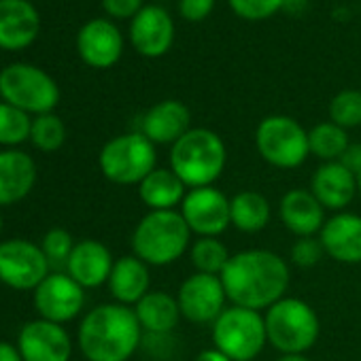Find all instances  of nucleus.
Here are the masks:
<instances>
[{"label":"nucleus","instance_id":"obj_23","mask_svg":"<svg viewBox=\"0 0 361 361\" xmlns=\"http://www.w3.org/2000/svg\"><path fill=\"white\" fill-rule=\"evenodd\" d=\"M283 226L298 238H308L321 232L325 226V209L312 196L310 190H289L279 204Z\"/></svg>","mask_w":361,"mask_h":361},{"label":"nucleus","instance_id":"obj_24","mask_svg":"<svg viewBox=\"0 0 361 361\" xmlns=\"http://www.w3.org/2000/svg\"><path fill=\"white\" fill-rule=\"evenodd\" d=\"M106 285L117 304L136 306L149 293V285H151L149 266L136 255L119 257L113 264Z\"/></svg>","mask_w":361,"mask_h":361},{"label":"nucleus","instance_id":"obj_38","mask_svg":"<svg viewBox=\"0 0 361 361\" xmlns=\"http://www.w3.org/2000/svg\"><path fill=\"white\" fill-rule=\"evenodd\" d=\"M338 161L344 168H348L353 174L361 172V145H348V149L342 153V157Z\"/></svg>","mask_w":361,"mask_h":361},{"label":"nucleus","instance_id":"obj_18","mask_svg":"<svg viewBox=\"0 0 361 361\" xmlns=\"http://www.w3.org/2000/svg\"><path fill=\"white\" fill-rule=\"evenodd\" d=\"M310 192L325 211L342 213L357 196V176L340 161H325L312 174Z\"/></svg>","mask_w":361,"mask_h":361},{"label":"nucleus","instance_id":"obj_20","mask_svg":"<svg viewBox=\"0 0 361 361\" xmlns=\"http://www.w3.org/2000/svg\"><path fill=\"white\" fill-rule=\"evenodd\" d=\"M192 113L178 100H161L153 104L140 121V134H145L153 145H174L192 128Z\"/></svg>","mask_w":361,"mask_h":361},{"label":"nucleus","instance_id":"obj_43","mask_svg":"<svg viewBox=\"0 0 361 361\" xmlns=\"http://www.w3.org/2000/svg\"><path fill=\"white\" fill-rule=\"evenodd\" d=\"M0 232H3V217H0Z\"/></svg>","mask_w":361,"mask_h":361},{"label":"nucleus","instance_id":"obj_33","mask_svg":"<svg viewBox=\"0 0 361 361\" xmlns=\"http://www.w3.org/2000/svg\"><path fill=\"white\" fill-rule=\"evenodd\" d=\"M75 245H77V243L73 240L71 232H66V230H62V228L49 230V232L43 236V240H41L43 253L47 255L49 264H56V266H60V264L66 266V262H68V257H71Z\"/></svg>","mask_w":361,"mask_h":361},{"label":"nucleus","instance_id":"obj_19","mask_svg":"<svg viewBox=\"0 0 361 361\" xmlns=\"http://www.w3.org/2000/svg\"><path fill=\"white\" fill-rule=\"evenodd\" d=\"M325 255L340 264H361V217L355 213H336L319 232Z\"/></svg>","mask_w":361,"mask_h":361},{"label":"nucleus","instance_id":"obj_21","mask_svg":"<svg viewBox=\"0 0 361 361\" xmlns=\"http://www.w3.org/2000/svg\"><path fill=\"white\" fill-rule=\"evenodd\" d=\"M113 264L115 262H113L109 247H104L100 240L85 238L75 245V249L66 262V272L83 289H94V287L109 283Z\"/></svg>","mask_w":361,"mask_h":361},{"label":"nucleus","instance_id":"obj_39","mask_svg":"<svg viewBox=\"0 0 361 361\" xmlns=\"http://www.w3.org/2000/svg\"><path fill=\"white\" fill-rule=\"evenodd\" d=\"M0 361H24L18 346L5 342V340H0Z\"/></svg>","mask_w":361,"mask_h":361},{"label":"nucleus","instance_id":"obj_34","mask_svg":"<svg viewBox=\"0 0 361 361\" xmlns=\"http://www.w3.org/2000/svg\"><path fill=\"white\" fill-rule=\"evenodd\" d=\"M230 9L249 22L268 20L285 7V0H228Z\"/></svg>","mask_w":361,"mask_h":361},{"label":"nucleus","instance_id":"obj_12","mask_svg":"<svg viewBox=\"0 0 361 361\" xmlns=\"http://www.w3.org/2000/svg\"><path fill=\"white\" fill-rule=\"evenodd\" d=\"M85 306V289L68 272H49L35 289V308L39 319L51 323L73 321Z\"/></svg>","mask_w":361,"mask_h":361},{"label":"nucleus","instance_id":"obj_22","mask_svg":"<svg viewBox=\"0 0 361 361\" xmlns=\"http://www.w3.org/2000/svg\"><path fill=\"white\" fill-rule=\"evenodd\" d=\"M37 183V164L20 149L0 151V207L22 202Z\"/></svg>","mask_w":361,"mask_h":361},{"label":"nucleus","instance_id":"obj_11","mask_svg":"<svg viewBox=\"0 0 361 361\" xmlns=\"http://www.w3.org/2000/svg\"><path fill=\"white\" fill-rule=\"evenodd\" d=\"M226 289L221 276L196 272L188 276L178 287L176 302L180 308V317L194 325H213L226 306Z\"/></svg>","mask_w":361,"mask_h":361},{"label":"nucleus","instance_id":"obj_28","mask_svg":"<svg viewBox=\"0 0 361 361\" xmlns=\"http://www.w3.org/2000/svg\"><path fill=\"white\" fill-rule=\"evenodd\" d=\"M348 134L344 128L336 126L334 121H323L317 123L310 132H308V147L310 153L319 159L325 161H338L342 157V153L348 149Z\"/></svg>","mask_w":361,"mask_h":361},{"label":"nucleus","instance_id":"obj_5","mask_svg":"<svg viewBox=\"0 0 361 361\" xmlns=\"http://www.w3.org/2000/svg\"><path fill=\"white\" fill-rule=\"evenodd\" d=\"M268 344L281 355H304L314 346L321 334V323L314 308L300 298H283L272 304L266 314Z\"/></svg>","mask_w":361,"mask_h":361},{"label":"nucleus","instance_id":"obj_36","mask_svg":"<svg viewBox=\"0 0 361 361\" xmlns=\"http://www.w3.org/2000/svg\"><path fill=\"white\" fill-rule=\"evenodd\" d=\"M102 7L111 18L134 20L142 11V0H102Z\"/></svg>","mask_w":361,"mask_h":361},{"label":"nucleus","instance_id":"obj_7","mask_svg":"<svg viewBox=\"0 0 361 361\" xmlns=\"http://www.w3.org/2000/svg\"><path fill=\"white\" fill-rule=\"evenodd\" d=\"M213 327V344L232 361H251L268 344L264 314L243 306L226 308Z\"/></svg>","mask_w":361,"mask_h":361},{"label":"nucleus","instance_id":"obj_44","mask_svg":"<svg viewBox=\"0 0 361 361\" xmlns=\"http://www.w3.org/2000/svg\"><path fill=\"white\" fill-rule=\"evenodd\" d=\"M153 361H159V359H153Z\"/></svg>","mask_w":361,"mask_h":361},{"label":"nucleus","instance_id":"obj_31","mask_svg":"<svg viewBox=\"0 0 361 361\" xmlns=\"http://www.w3.org/2000/svg\"><path fill=\"white\" fill-rule=\"evenodd\" d=\"M30 140L39 151L54 153L58 151L64 140H66V126L56 113H45L37 115L32 119V130H30Z\"/></svg>","mask_w":361,"mask_h":361},{"label":"nucleus","instance_id":"obj_29","mask_svg":"<svg viewBox=\"0 0 361 361\" xmlns=\"http://www.w3.org/2000/svg\"><path fill=\"white\" fill-rule=\"evenodd\" d=\"M190 257H192L196 272L221 276L232 255L228 253V247L217 236H200L198 240L192 243Z\"/></svg>","mask_w":361,"mask_h":361},{"label":"nucleus","instance_id":"obj_15","mask_svg":"<svg viewBox=\"0 0 361 361\" xmlns=\"http://www.w3.org/2000/svg\"><path fill=\"white\" fill-rule=\"evenodd\" d=\"M77 51L92 68H111L123 54V37L109 20H92L77 35Z\"/></svg>","mask_w":361,"mask_h":361},{"label":"nucleus","instance_id":"obj_6","mask_svg":"<svg viewBox=\"0 0 361 361\" xmlns=\"http://www.w3.org/2000/svg\"><path fill=\"white\" fill-rule=\"evenodd\" d=\"M155 145L140 132L111 138L98 155L100 172L117 185H140V180L157 166Z\"/></svg>","mask_w":361,"mask_h":361},{"label":"nucleus","instance_id":"obj_17","mask_svg":"<svg viewBox=\"0 0 361 361\" xmlns=\"http://www.w3.org/2000/svg\"><path fill=\"white\" fill-rule=\"evenodd\" d=\"M130 41L134 49L145 58L164 56L174 41L172 18L161 7H142V11L132 20Z\"/></svg>","mask_w":361,"mask_h":361},{"label":"nucleus","instance_id":"obj_4","mask_svg":"<svg viewBox=\"0 0 361 361\" xmlns=\"http://www.w3.org/2000/svg\"><path fill=\"white\" fill-rule=\"evenodd\" d=\"M190 240L192 230L178 211H149L134 228L132 255L147 266H168L188 253Z\"/></svg>","mask_w":361,"mask_h":361},{"label":"nucleus","instance_id":"obj_41","mask_svg":"<svg viewBox=\"0 0 361 361\" xmlns=\"http://www.w3.org/2000/svg\"><path fill=\"white\" fill-rule=\"evenodd\" d=\"M276 361H310V359H306V355H281Z\"/></svg>","mask_w":361,"mask_h":361},{"label":"nucleus","instance_id":"obj_35","mask_svg":"<svg viewBox=\"0 0 361 361\" xmlns=\"http://www.w3.org/2000/svg\"><path fill=\"white\" fill-rule=\"evenodd\" d=\"M325 255V249L319 238L308 236V238H298L291 247V262L298 268H312L321 262Z\"/></svg>","mask_w":361,"mask_h":361},{"label":"nucleus","instance_id":"obj_37","mask_svg":"<svg viewBox=\"0 0 361 361\" xmlns=\"http://www.w3.org/2000/svg\"><path fill=\"white\" fill-rule=\"evenodd\" d=\"M215 0H178V11L188 22H202L211 16Z\"/></svg>","mask_w":361,"mask_h":361},{"label":"nucleus","instance_id":"obj_10","mask_svg":"<svg viewBox=\"0 0 361 361\" xmlns=\"http://www.w3.org/2000/svg\"><path fill=\"white\" fill-rule=\"evenodd\" d=\"M49 259L41 245L24 238L0 243V283L18 291H35L49 274Z\"/></svg>","mask_w":361,"mask_h":361},{"label":"nucleus","instance_id":"obj_14","mask_svg":"<svg viewBox=\"0 0 361 361\" xmlns=\"http://www.w3.org/2000/svg\"><path fill=\"white\" fill-rule=\"evenodd\" d=\"M18 350L24 361H71L73 340L64 325L35 319L20 329Z\"/></svg>","mask_w":361,"mask_h":361},{"label":"nucleus","instance_id":"obj_16","mask_svg":"<svg viewBox=\"0 0 361 361\" xmlns=\"http://www.w3.org/2000/svg\"><path fill=\"white\" fill-rule=\"evenodd\" d=\"M41 30V18L28 0H0V49L22 51Z\"/></svg>","mask_w":361,"mask_h":361},{"label":"nucleus","instance_id":"obj_27","mask_svg":"<svg viewBox=\"0 0 361 361\" xmlns=\"http://www.w3.org/2000/svg\"><path fill=\"white\" fill-rule=\"evenodd\" d=\"M270 202L259 192L247 190L230 198V221L238 232L257 234L270 224Z\"/></svg>","mask_w":361,"mask_h":361},{"label":"nucleus","instance_id":"obj_32","mask_svg":"<svg viewBox=\"0 0 361 361\" xmlns=\"http://www.w3.org/2000/svg\"><path fill=\"white\" fill-rule=\"evenodd\" d=\"M329 121L348 130L361 126V92L342 90L329 102Z\"/></svg>","mask_w":361,"mask_h":361},{"label":"nucleus","instance_id":"obj_8","mask_svg":"<svg viewBox=\"0 0 361 361\" xmlns=\"http://www.w3.org/2000/svg\"><path fill=\"white\" fill-rule=\"evenodd\" d=\"M0 96L3 102L35 115L54 113L60 102L58 83L32 64H9L0 71Z\"/></svg>","mask_w":361,"mask_h":361},{"label":"nucleus","instance_id":"obj_30","mask_svg":"<svg viewBox=\"0 0 361 361\" xmlns=\"http://www.w3.org/2000/svg\"><path fill=\"white\" fill-rule=\"evenodd\" d=\"M32 119L28 113L0 100V145L18 147L30 138Z\"/></svg>","mask_w":361,"mask_h":361},{"label":"nucleus","instance_id":"obj_1","mask_svg":"<svg viewBox=\"0 0 361 361\" xmlns=\"http://www.w3.org/2000/svg\"><path fill=\"white\" fill-rule=\"evenodd\" d=\"M287 262L268 249H247L234 253L221 272V283L232 306L268 310L285 298L289 289Z\"/></svg>","mask_w":361,"mask_h":361},{"label":"nucleus","instance_id":"obj_26","mask_svg":"<svg viewBox=\"0 0 361 361\" xmlns=\"http://www.w3.org/2000/svg\"><path fill=\"white\" fill-rule=\"evenodd\" d=\"M134 312L145 334H172L180 319L176 298L166 291H149L134 306Z\"/></svg>","mask_w":361,"mask_h":361},{"label":"nucleus","instance_id":"obj_2","mask_svg":"<svg viewBox=\"0 0 361 361\" xmlns=\"http://www.w3.org/2000/svg\"><path fill=\"white\" fill-rule=\"evenodd\" d=\"M142 327L134 308L100 304L79 325V348L87 361H128L142 344Z\"/></svg>","mask_w":361,"mask_h":361},{"label":"nucleus","instance_id":"obj_42","mask_svg":"<svg viewBox=\"0 0 361 361\" xmlns=\"http://www.w3.org/2000/svg\"><path fill=\"white\" fill-rule=\"evenodd\" d=\"M355 176H357V194H361V172H357Z\"/></svg>","mask_w":361,"mask_h":361},{"label":"nucleus","instance_id":"obj_13","mask_svg":"<svg viewBox=\"0 0 361 361\" xmlns=\"http://www.w3.org/2000/svg\"><path fill=\"white\" fill-rule=\"evenodd\" d=\"M180 215H183L188 228L192 234L200 236H217L224 234L232 221H230V198L217 190L211 188H196L190 190L185 200L180 202Z\"/></svg>","mask_w":361,"mask_h":361},{"label":"nucleus","instance_id":"obj_25","mask_svg":"<svg viewBox=\"0 0 361 361\" xmlns=\"http://www.w3.org/2000/svg\"><path fill=\"white\" fill-rule=\"evenodd\" d=\"M188 192V185L172 168H155L138 185V196L149 211H174V207H180L185 200Z\"/></svg>","mask_w":361,"mask_h":361},{"label":"nucleus","instance_id":"obj_9","mask_svg":"<svg viewBox=\"0 0 361 361\" xmlns=\"http://www.w3.org/2000/svg\"><path fill=\"white\" fill-rule=\"evenodd\" d=\"M255 147L264 161L274 168L291 170L306 161L308 132L287 115H270L255 130Z\"/></svg>","mask_w":361,"mask_h":361},{"label":"nucleus","instance_id":"obj_3","mask_svg":"<svg viewBox=\"0 0 361 361\" xmlns=\"http://www.w3.org/2000/svg\"><path fill=\"white\" fill-rule=\"evenodd\" d=\"M226 161L224 138L207 128H192L170 149V168L190 190L211 188L224 174Z\"/></svg>","mask_w":361,"mask_h":361},{"label":"nucleus","instance_id":"obj_40","mask_svg":"<svg viewBox=\"0 0 361 361\" xmlns=\"http://www.w3.org/2000/svg\"><path fill=\"white\" fill-rule=\"evenodd\" d=\"M194 361H232V359L226 357L221 350H217V348L213 346V348H207V350L198 353V355L194 357Z\"/></svg>","mask_w":361,"mask_h":361}]
</instances>
